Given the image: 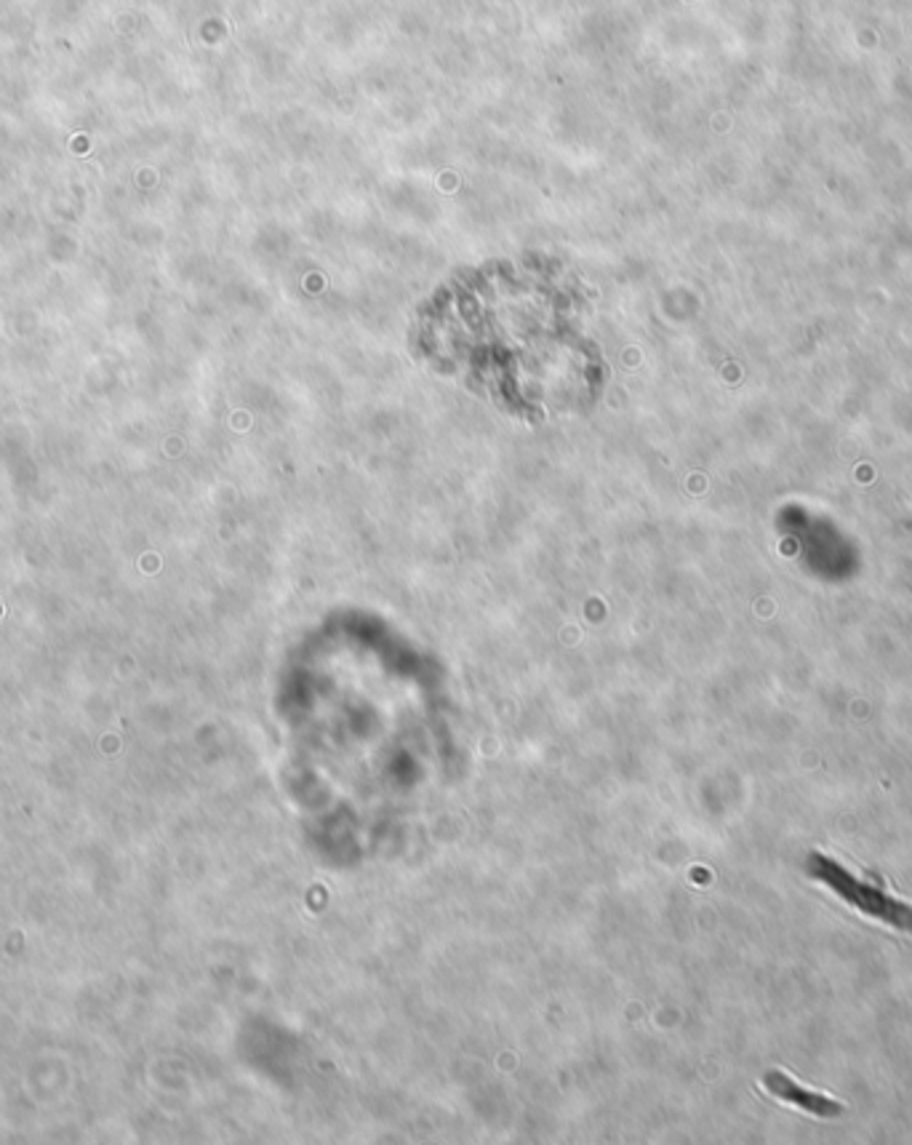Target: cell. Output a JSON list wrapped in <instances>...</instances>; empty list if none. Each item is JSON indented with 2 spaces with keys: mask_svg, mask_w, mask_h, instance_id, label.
Masks as SVG:
<instances>
[{
  "mask_svg": "<svg viewBox=\"0 0 912 1145\" xmlns=\"http://www.w3.org/2000/svg\"><path fill=\"white\" fill-rule=\"evenodd\" d=\"M805 870H809L811 879L822 881L824 887L833 889V892L846 900L848 905L859 908L867 916L883 921V924L910 932L912 935V905H908V902L891 898V894H886L876 883L859 881L852 870L843 868L841 863L830 860L822 852H811L809 860H805Z\"/></svg>",
  "mask_w": 912,
  "mask_h": 1145,
  "instance_id": "1",
  "label": "cell"
},
{
  "mask_svg": "<svg viewBox=\"0 0 912 1145\" xmlns=\"http://www.w3.org/2000/svg\"><path fill=\"white\" fill-rule=\"evenodd\" d=\"M764 1085L768 1092L774 1094V1098L798 1105L801 1111L814 1113V1116L838 1119L843 1113V1105L838 1103V1100L827 1098V1094H820V1092H811V1089L801 1087L796 1079H790V1076L782 1074V1070H771V1074H766Z\"/></svg>",
  "mask_w": 912,
  "mask_h": 1145,
  "instance_id": "2",
  "label": "cell"
}]
</instances>
